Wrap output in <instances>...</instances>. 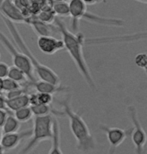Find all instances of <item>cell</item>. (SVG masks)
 Masks as SVG:
<instances>
[{"label":"cell","instance_id":"cb8c5ba5","mask_svg":"<svg viewBox=\"0 0 147 154\" xmlns=\"http://www.w3.org/2000/svg\"><path fill=\"white\" fill-rule=\"evenodd\" d=\"M53 102V94L37 92V104H50Z\"/></svg>","mask_w":147,"mask_h":154},{"label":"cell","instance_id":"d4e9b609","mask_svg":"<svg viewBox=\"0 0 147 154\" xmlns=\"http://www.w3.org/2000/svg\"><path fill=\"white\" fill-rule=\"evenodd\" d=\"M134 62H135L136 66H138L139 68L144 69L147 62V54L146 53H139L137 54L135 58H134Z\"/></svg>","mask_w":147,"mask_h":154},{"label":"cell","instance_id":"83f0119b","mask_svg":"<svg viewBox=\"0 0 147 154\" xmlns=\"http://www.w3.org/2000/svg\"><path fill=\"white\" fill-rule=\"evenodd\" d=\"M8 113L9 111H7V110L0 109V128H2L3 125H4L6 118H7V116H8Z\"/></svg>","mask_w":147,"mask_h":154},{"label":"cell","instance_id":"e0dca14e","mask_svg":"<svg viewBox=\"0 0 147 154\" xmlns=\"http://www.w3.org/2000/svg\"><path fill=\"white\" fill-rule=\"evenodd\" d=\"M31 109L34 116H46L55 114V116L58 115H65V113L54 110L50 105L47 104H36V105H31Z\"/></svg>","mask_w":147,"mask_h":154},{"label":"cell","instance_id":"7a4b0ae2","mask_svg":"<svg viewBox=\"0 0 147 154\" xmlns=\"http://www.w3.org/2000/svg\"><path fill=\"white\" fill-rule=\"evenodd\" d=\"M64 113L69 119V127L73 136L76 139V148L82 152H89L95 149V139L92 136L86 122L80 113L73 111L68 99L64 100L62 103Z\"/></svg>","mask_w":147,"mask_h":154},{"label":"cell","instance_id":"ac0fdd59","mask_svg":"<svg viewBox=\"0 0 147 154\" xmlns=\"http://www.w3.org/2000/svg\"><path fill=\"white\" fill-rule=\"evenodd\" d=\"M20 123L21 122L14 116V114L8 113L6 121L2 127L3 133L8 134V133H15V132H18L20 129Z\"/></svg>","mask_w":147,"mask_h":154},{"label":"cell","instance_id":"5bb4252c","mask_svg":"<svg viewBox=\"0 0 147 154\" xmlns=\"http://www.w3.org/2000/svg\"><path fill=\"white\" fill-rule=\"evenodd\" d=\"M33 84V87L35 88V90L37 92H40V93H50V94H54V93H60V92H66L69 90L68 87L66 86H62V85H56L53 84L51 82L48 81H44V80H36L35 82L31 83Z\"/></svg>","mask_w":147,"mask_h":154},{"label":"cell","instance_id":"4dcf8cb0","mask_svg":"<svg viewBox=\"0 0 147 154\" xmlns=\"http://www.w3.org/2000/svg\"><path fill=\"white\" fill-rule=\"evenodd\" d=\"M3 91V78H0V93Z\"/></svg>","mask_w":147,"mask_h":154},{"label":"cell","instance_id":"d6a6232c","mask_svg":"<svg viewBox=\"0 0 147 154\" xmlns=\"http://www.w3.org/2000/svg\"><path fill=\"white\" fill-rule=\"evenodd\" d=\"M134 1H137L139 3H142V4H147V0H134Z\"/></svg>","mask_w":147,"mask_h":154},{"label":"cell","instance_id":"7402d4cb","mask_svg":"<svg viewBox=\"0 0 147 154\" xmlns=\"http://www.w3.org/2000/svg\"><path fill=\"white\" fill-rule=\"evenodd\" d=\"M55 14L53 9H52V6L49 8H44L43 10L40 11V13L37 16V18L40 21H43L45 23H49L50 24L51 22H53L56 19V17H55Z\"/></svg>","mask_w":147,"mask_h":154},{"label":"cell","instance_id":"1f68e13d","mask_svg":"<svg viewBox=\"0 0 147 154\" xmlns=\"http://www.w3.org/2000/svg\"><path fill=\"white\" fill-rule=\"evenodd\" d=\"M5 151H6V150L3 148V146L1 145V143H0V154H4Z\"/></svg>","mask_w":147,"mask_h":154},{"label":"cell","instance_id":"52a82bcc","mask_svg":"<svg viewBox=\"0 0 147 154\" xmlns=\"http://www.w3.org/2000/svg\"><path fill=\"white\" fill-rule=\"evenodd\" d=\"M127 111L133 124L131 138H132V142L134 144V147H135V153L145 154L144 145L146 144V141H147V135H146L145 130L142 127L141 123L139 121L137 110L135 109L134 106L130 105L127 107Z\"/></svg>","mask_w":147,"mask_h":154},{"label":"cell","instance_id":"5b68a950","mask_svg":"<svg viewBox=\"0 0 147 154\" xmlns=\"http://www.w3.org/2000/svg\"><path fill=\"white\" fill-rule=\"evenodd\" d=\"M0 43L9 52V54H10V56L12 58L13 65L25 72L30 83L35 82L36 79L34 77V67H33L31 61H30L29 58L19 48L14 46L13 43L6 37V35L2 31H0Z\"/></svg>","mask_w":147,"mask_h":154},{"label":"cell","instance_id":"4316f807","mask_svg":"<svg viewBox=\"0 0 147 154\" xmlns=\"http://www.w3.org/2000/svg\"><path fill=\"white\" fill-rule=\"evenodd\" d=\"M22 94H24V90L22 88L17 89V90H13V91H9L6 93V99H12V98L18 97Z\"/></svg>","mask_w":147,"mask_h":154},{"label":"cell","instance_id":"9c48e42d","mask_svg":"<svg viewBox=\"0 0 147 154\" xmlns=\"http://www.w3.org/2000/svg\"><path fill=\"white\" fill-rule=\"evenodd\" d=\"M0 15L4 16L12 22H25L26 17L22 10L12 0H1L0 1Z\"/></svg>","mask_w":147,"mask_h":154},{"label":"cell","instance_id":"d590c367","mask_svg":"<svg viewBox=\"0 0 147 154\" xmlns=\"http://www.w3.org/2000/svg\"><path fill=\"white\" fill-rule=\"evenodd\" d=\"M144 72L147 74V62H146V65H145V67H144Z\"/></svg>","mask_w":147,"mask_h":154},{"label":"cell","instance_id":"ba28073f","mask_svg":"<svg viewBox=\"0 0 147 154\" xmlns=\"http://www.w3.org/2000/svg\"><path fill=\"white\" fill-rule=\"evenodd\" d=\"M99 128L106 134L107 139L109 141L110 154H113V152L115 151V149L124 142L125 139L132 133V129H133L132 127L130 129L124 130V129H121L118 127H110V126H106L104 124H100Z\"/></svg>","mask_w":147,"mask_h":154},{"label":"cell","instance_id":"d6986e66","mask_svg":"<svg viewBox=\"0 0 147 154\" xmlns=\"http://www.w3.org/2000/svg\"><path fill=\"white\" fill-rule=\"evenodd\" d=\"M52 9H53L54 13L57 16L60 17H68L70 16V7H69V2L67 3L66 1H61L56 2L52 4Z\"/></svg>","mask_w":147,"mask_h":154},{"label":"cell","instance_id":"7c38bea8","mask_svg":"<svg viewBox=\"0 0 147 154\" xmlns=\"http://www.w3.org/2000/svg\"><path fill=\"white\" fill-rule=\"evenodd\" d=\"M32 130H25L22 132H15V133H8L4 134L1 140V145L5 150H12L19 145L21 141L25 138L31 136Z\"/></svg>","mask_w":147,"mask_h":154},{"label":"cell","instance_id":"2e32d148","mask_svg":"<svg viewBox=\"0 0 147 154\" xmlns=\"http://www.w3.org/2000/svg\"><path fill=\"white\" fill-rule=\"evenodd\" d=\"M48 154H63L60 143V126L55 116L53 120V137L51 139V148Z\"/></svg>","mask_w":147,"mask_h":154},{"label":"cell","instance_id":"3957f363","mask_svg":"<svg viewBox=\"0 0 147 154\" xmlns=\"http://www.w3.org/2000/svg\"><path fill=\"white\" fill-rule=\"evenodd\" d=\"M0 17H1V19L3 20V22H4L5 26L7 27L8 31L10 33L11 37L13 38L16 46L29 58L30 61H31L32 65L34 67V71L36 72V74H37V76L39 77V79L44 80V81L51 82L56 85H59L60 84V77L58 76L50 67L40 63L34 57L32 51L30 50L28 45L26 44L25 40L23 39V37L20 34V32L18 31V29L16 28V26L14 25V22H12L11 20L7 19V18H5L4 16H2V15H0Z\"/></svg>","mask_w":147,"mask_h":154},{"label":"cell","instance_id":"6da1fadb","mask_svg":"<svg viewBox=\"0 0 147 154\" xmlns=\"http://www.w3.org/2000/svg\"><path fill=\"white\" fill-rule=\"evenodd\" d=\"M54 22L55 25L59 29V32L64 41V45H65V49L69 53L70 57L72 58V60L74 61L76 68L78 69L79 73L83 77V79L87 83V85L91 89L95 90L96 89L95 81H94L92 75H91L90 69L87 65L83 54V46L85 40L84 35L80 32L77 33L71 32L59 18H56Z\"/></svg>","mask_w":147,"mask_h":154},{"label":"cell","instance_id":"e575fe53","mask_svg":"<svg viewBox=\"0 0 147 154\" xmlns=\"http://www.w3.org/2000/svg\"><path fill=\"white\" fill-rule=\"evenodd\" d=\"M2 137H3V131L0 129V142H1V140H2Z\"/></svg>","mask_w":147,"mask_h":154},{"label":"cell","instance_id":"f546056e","mask_svg":"<svg viewBox=\"0 0 147 154\" xmlns=\"http://www.w3.org/2000/svg\"><path fill=\"white\" fill-rule=\"evenodd\" d=\"M86 5H93V4H96L100 1V0H82Z\"/></svg>","mask_w":147,"mask_h":154},{"label":"cell","instance_id":"44dd1931","mask_svg":"<svg viewBox=\"0 0 147 154\" xmlns=\"http://www.w3.org/2000/svg\"><path fill=\"white\" fill-rule=\"evenodd\" d=\"M14 113V116L19 120L21 123H24V122H28L29 120H31L32 118H34V114L32 112V109H31V106H26V107H23L21 109H18L16 110Z\"/></svg>","mask_w":147,"mask_h":154},{"label":"cell","instance_id":"836d02e7","mask_svg":"<svg viewBox=\"0 0 147 154\" xmlns=\"http://www.w3.org/2000/svg\"><path fill=\"white\" fill-rule=\"evenodd\" d=\"M49 1L51 2V5L53 4V3H56V2H61V1H65V0H49Z\"/></svg>","mask_w":147,"mask_h":154},{"label":"cell","instance_id":"4fadbf2b","mask_svg":"<svg viewBox=\"0 0 147 154\" xmlns=\"http://www.w3.org/2000/svg\"><path fill=\"white\" fill-rule=\"evenodd\" d=\"M70 17L72 20V29L77 30L79 21L83 19L84 14L87 11V5L82 0H70Z\"/></svg>","mask_w":147,"mask_h":154},{"label":"cell","instance_id":"484cf974","mask_svg":"<svg viewBox=\"0 0 147 154\" xmlns=\"http://www.w3.org/2000/svg\"><path fill=\"white\" fill-rule=\"evenodd\" d=\"M10 66L4 62H0V78H7L9 74Z\"/></svg>","mask_w":147,"mask_h":154},{"label":"cell","instance_id":"ffe728a7","mask_svg":"<svg viewBox=\"0 0 147 154\" xmlns=\"http://www.w3.org/2000/svg\"><path fill=\"white\" fill-rule=\"evenodd\" d=\"M8 77L11 79L15 80V81L19 83H24V82H30L28 77L25 74V72L22 71L20 68H18L16 66H10V70H9Z\"/></svg>","mask_w":147,"mask_h":154},{"label":"cell","instance_id":"277c9868","mask_svg":"<svg viewBox=\"0 0 147 154\" xmlns=\"http://www.w3.org/2000/svg\"><path fill=\"white\" fill-rule=\"evenodd\" d=\"M54 116H34L30 140L17 154H29L42 141L51 140L53 137Z\"/></svg>","mask_w":147,"mask_h":154},{"label":"cell","instance_id":"f1b7e54d","mask_svg":"<svg viewBox=\"0 0 147 154\" xmlns=\"http://www.w3.org/2000/svg\"><path fill=\"white\" fill-rule=\"evenodd\" d=\"M6 97H4L3 95L0 93V109H4V110H7V105H6Z\"/></svg>","mask_w":147,"mask_h":154},{"label":"cell","instance_id":"8d00e7d4","mask_svg":"<svg viewBox=\"0 0 147 154\" xmlns=\"http://www.w3.org/2000/svg\"><path fill=\"white\" fill-rule=\"evenodd\" d=\"M0 58H1V54H0Z\"/></svg>","mask_w":147,"mask_h":154},{"label":"cell","instance_id":"8992f818","mask_svg":"<svg viewBox=\"0 0 147 154\" xmlns=\"http://www.w3.org/2000/svg\"><path fill=\"white\" fill-rule=\"evenodd\" d=\"M147 40V31L134 32L130 34L114 35V36H101V37L85 38L84 45H101V44H113V43H132L137 41Z\"/></svg>","mask_w":147,"mask_h":154},{"label":"cell","instance_id":"8fae6325","mask_svg":"<svg viewBox=\"0 0 147 154\" xmlns=\"http://www.w3.org/2000/svg\"><path fill=\"white\" fill-rule=\"evenodd\" d=\"M25 23L29 24L38 36H52L53 33H60L56 25L53 26L49 23H45L39 20L37 17L26 18Z\"/></svg>","mask_w":147,"mask_h":154},{"label":"cell","instance_id":"603a6c76","mask_svg":"<svg viewBox=\"0 0 147 154\" xmlns=\"http://www.w3.org/2000/svg\"><path fill=\"white\" fill-rule=\"evenodd\" d=\"M20 88H22V87H21V84L19 82L15 81V80L9 78V77L3 79V91L9 92V91L17 90V89H20Z\"/></svg>","mask_w":147,"mask_h":154},{"label":"cell","instance_id":"74e56055","mask_svg":"<svg viewBox=\"0 0 147 154\" xmlns=\"http://www.w3.org/2000/svg\"><path fill=\"white\" fill-rule=\"evenodd\" d=\"M145 154H147V152H146V153H145Z\"/></svg>","mask_w":147,"mask_h":154},{"label":"cell","instance_id":"30bf717a","mask_svg":"<svg viewBox=\"0 0 147 154\" xmlns=\"http://www.w3.org/2000/svg\"><path fill=\"white\" fill-rule=\"evenodd\" d=\"M37 45L40 51L47 55H53L56 52L65 49L63 39H58L54 36H38Z\"/></svg>","mask_w":147,"mask_h":154},{"label":"cell","instance_id":"9a60e30c","mask_svg":"<svg viewBox=\"0 0 147 154\" xmlns=\"http://www.w3.org/2000/svg\"><path fill=\"white\" fill-rule=\"evenodd\" d=\"M6 105H7L8 111L15 112L18 109L29 106L30 105V97L27 93H24L18 97L12 98V99H7L6 100Z\"/></svg>","mask_w":147,"mask_h":154}]
</instances>
